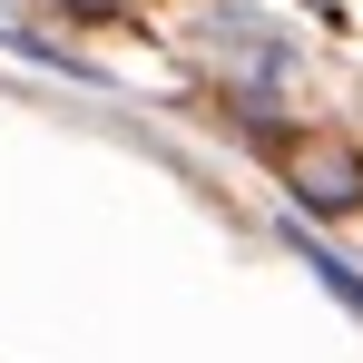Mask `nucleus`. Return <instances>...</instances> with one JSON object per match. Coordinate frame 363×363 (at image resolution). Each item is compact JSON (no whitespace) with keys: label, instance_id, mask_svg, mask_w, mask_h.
Listing matches in <instances>:
<instances>
[{"label":"nucleus","instance_id":"3","mask_svg":"<svg viewBox=\"0 0 363 363\" xmlns=\"http://www.w3.org/2000/svg\"><path fill=\"white\" fill-rule=\"evenodd\" d=\"M304 265L324 275V295H334V304H354V314H363V275L344 265V255H334V245H304Z\"/></svg>","mask_w":363,"mask_h":363},{"label":"nucleus","instance_id":"2","mask_svg":"<svg viewBox=\"0 0 363 363\" xmlns=\"http://www.w3.org/2000/svg\"><path fill=\"white\" fill-rule=\"evenodd\" d=\"M285 186H295L314 216H363V157L344 138H295L285 147Z\"/></svg>","mask_w":363,"mask_h":363},{"label":"nucleus","instance_id":"1","mask_svg":"<svg viewBox=\"0 0 363 363\" xmlns=\"http://www.w3.org/2000/svg\"><path fill=\"white\" fill-rule=\"evenodd\" d=\"M196 50H206V69H216L226 108H245V118H275V108H285V89H295V40H285L275 20L216 10V20L196 30Z\"/></svg>","mask_w":363,"mask_h":363}]
</instances>
